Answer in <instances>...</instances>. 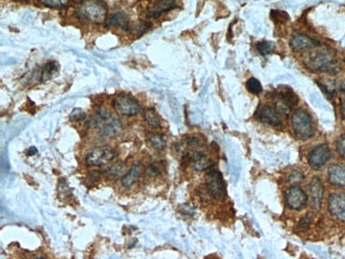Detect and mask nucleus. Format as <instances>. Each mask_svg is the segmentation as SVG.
I'll list each match as a JSON object with an SVG mask.
<instances>
[{
	"label": "nucleus",
	"mask_w": 345,
	"mask_h": 259,
	"mask_svg": "<svg viewBox=\"0 0 345 259\" xmlns=\"http://www.w3.org/2000/svg\"><path fill=\"white\" fill-rule=\"evenodd\" d=\"M305 64L311 70L315 71H336L338 69V62L335 58V52L329 48H315L309 51L305 60Z\"/></svg>",
	"instance_id": "obj_2"
},
{
	"label": "nucleus",
	"mask_w": 345,
	"mask_h": 259,
	"mask_svg": "<svg viewBox=\"0 0 345 259\" xmlns=\"http://www.w3.org/2000/svg\"><path fill=\"white\" fill-rule=\"evenodd\" d=\"M292 127L295 134L301 139H308L313 135L312 119L308 113L302 108L296 109L291 118Z\"/></svg>",
	"instance_id": "obj_6"
},
{
	"label": "nucleus",
	"mask_w": 345,
	"mask_h": 259,
	"mask_svg": "<svg viewBox=\"0 0 345 259\" xmlns=\"http://www.w3.org/2000/svg\"><path fill=\"white\" fill-rule=\"evenodd\" d=\"M36 153H37V149H36L35 147H32V148H30V149L28 150V152H27L28 156H33V155H35Z\"/></svg>",
	"instance_id": "obj_34"
},
{
	"label": "nucleus",
	"mask_w": 345,
	"mask_h": 259,
	"mask_svg": "<svg viewBox=\"0 0 345 259\" xmlns=\"http://www.w3.org/2000/svg\"><path fill=\"white\" fill-rule=\"evenodd\" d=\"M307 194L297 186H293L286 191V203L289 208L299 210L307 203Z\"/></svg>",
	"instance_id": "obj_10"
},
{
	"label": "nucleus",
	"mask_w": 345,
	"mask_h": 259,
	"mask_svg": "<svg viewBox=\"0 0 345 259\" xmlns=\"http://www.w3.org/2000/svg\"><path fill=\"white\" fill-rule=\"evenodd\" d=\"M40 3L52 9H64L69 6V2H65V0H62V2L60 0H56V2L55 0H41Z\"/></svg>",
	"instance_id": "obj_24"
},
{
	"label": "nucleus",
	"mask_w": 345,
	"mask_h": 259,
	"mask_svg": "<svg viewBox=\"0 0 345 259\" xmlns=\"http://www.w3.org/2000/svg\"><path fill=\"white\" fill-rule=\"evenodd\" d=\"M148 141L151 147L155 150H163L166 148V145H167V141L165 137L160 134H152L149 137Z\"/></svg>",
	"instance_id": "obj_22"
},
{
	"label": "nucleus",
	"mask_w": 345,
	"mask_h": 259,
	"mask_svg": "<svg viewBox=\"0 0 345 259\" xmlns=\"http://www.w3.org/2000/svg\"><path fill=\"white\" fill-rule=\"evenodd\" d=\"M256 116L259 120L268 122L273 125H280L281 124V118L279 116V113L276 112L275 108L269 106V105H263L258 108Z\"/></svg>",
	"instance_id": "obj_17"
},
{
	"label": "nucleus",
	"mask_w": 345,
	"mask_h": 259,
	"mask_svg": "<svg viewBox=\"0 0 345 259\" xmlns=\"http://www.w3.org/2000/svg\"><path fill=\"white\" fill-rule=\"evenodd\" d=\"M116 155V151L109 145H98L87 153L85 163L88 167H101L113 161Z\"/></svg>",
	"instance_id": "obj_5"
},
{
	"label": "nucleus",
	"mask_w": 345,
	"mask_h": 259,
	"mask_svg": "<svg viewBox=\"0 0 345 259\" xmlns=\"http://www.w3.org/2000/svg\"><path fill=\"white\" fill-rule=\"evenodd\" d=\"M256 48H257V50L259 51L260 54L266 55V54H269V53H271L273 51L274 45L272 43H270V42L263 41V42H259L256 45Z\"/></svg>",
	"instance_id": "obj_25"
},
{
	"label": "nucleus",
	"mask_w": 345,
	"mask_h": 259,
	"mask_svg": "<svg viewBox=\"0 0 345 259\" xmlns=\"http://www.w3.org/2000/svg\"><path fill=\"white\" fill-rule=\"evenodd\" d=\"M205 184L207 191L210 196L216 200L224 199L226 194L225 184L221 173L218 170L209 171L205 176Z\"/></svg>",
	"instance_id": "obj_7"
},
{
	"label": "nucleus",
	"mask_w": 345,
	"mask_h": 259,
	"mask_svg": "<svg viewBox=\"0 0 345 259\" xmlns=\"http://www.w3.org/2000/svg\"><path fill=\"white\" fill-rule=\"evenodd\" d=\"M108 173L109 174H113V175H121V173L123 172V167L121 165H114L112 167L108 168Z\"/></svg>",
	"instance_id": "obj_32"
},
{
	"label": "nucleus",
	"mask_w": 345,
	"mask_h": 259,
	"mask_svg": "<svg viewBox=\"0 0 345 259\" xmlns=\"http://www.w3.org/2000/svg\"><path fill=\"white\" fill-rule=\"evenodd\" d=\"M150 27H151V24H149L145 21H142L133 27V32H134V33H135V32H137L136 36H140L142 34H144Z\"/></svg>",
	"instance_id": "obj_28"
},
{
	"label": "nucleus",
	"mask_w": 345,
	"mask_h": 259,
	"mask_svg": "<svg viewBox=\"0 0 345 259\" xmlns=\"http://www.w3.org/2000/svg\"><path fill=\"white\" fill-rule=\"evenodd\" d=\"M328 210L339 220H345V193H333L328 198Z\"/></svg>",
	"instance_id": "obj_11"
},
{
	"label": "nucleus",
	"mask_w": 345,
	"mask_h": 259,
	"mask_svg": "<svg viewBox=\"0 0 345 259\" xmlns=\"http://www.w3.org/2000/svg\"><path fill=\"white\" fill-rule=\"evenodd\" d=\"M36 259H44V258H36Z\"/></svg>",
	"instance_id": "obj_35"
},
{
	"label": "nucleus",
	"mask_w": 345,
	"mask_h": 259,
	"mask_svg": "<svg viewBox=\"0 0 345 259\" xmlns=\"http://www.w3.org/2000/svg\"><path fill=\"white\" fill-rule=\"evenodd\" d=\"M89 124L90 127L95 130L102 137L114 138L123 132V126L120 120H118L103 106L97 108L95 114L90 118Z\"/></svg>",
	"instance_id": "obj_1"
},
{
	"label": "nucleus",
	"mask_w": 345,
	"mask_h": 259,
	"mask_svg": "<svg viewBox=\"0 0 345 259\" xmlns=\"http://www.w3.org/2000/svg\"><path fill=\"white\" fill-rule=\"evenodd\" d=\"M180 210L184 215H187V216H193L195 213V208L190 204H184L183 206H181Z\"/></svg>",
	"instance_id": "obj_31"
},
{
	"label": "nucleus",
	"mask_w": 345,
	"mask_h": 259,
	"mask_svg": "<svg viewBox=\"0 0 345 259\" xmlns=\"http://www.w3.org/2000/svg\"><path fill=\"white\" fill-rule=\"evenodd\" d=\"M56 69H57V65H56L55 62L51 61V62H48V63H45L43 66L40 68L39 79L42 81V82L48 81L56 72Z\"/></svg>",
	"instance_id": "obj_20"
},
{
	"label": "nucleus",
	"mask_w": 345,
	"mask_h": 259,
	"mask_svg": "<svg viewBox=\"0 0 345 259\" xmlns=\"http://www.w3.org/2000/svg\"><path fill=\"white\" fill-rule=\"evenodd\" d=\"M290 45L294 51H310L320 44L315 40L310 39L304 34H295L290 42Z\"/></svg>",
	"instance_id": "obj_16"
},
{
	"label": "nucleus",
	"mask_w": 345,
	"mask_h": 259,
	"mask_svg": "<svg viewBox=\"0 0 345 259\" xmlns=\"http://www.w3.org/2000/svg\"><path fill=\"white\" fill-rule=\"evenodd\" d=\"M107 7L102 2H81L80 7L75 11L78 18L90 22L92 24L102 25L107 20Z\"/></svg>",
	"instance_id": "obj_3"
},
{
	"label": "nucleus",
	"mask_w": 345,
	"mask_h": 259,
	"mask_svg": "<svg viewBox=\"0 0 345 259\" xmlns=\"http://www.w3.org/2000/svg\"><path fill=\"white\" fill-rule=\"evenodd\" d=\"M341 115L343 120H345V98L341 102Z\"/></svg>",
	"instance_id": "obj_33"
},
{
	"label": "nucleus",
	"mask_w": 345,
	"mask_h": 259,
	"mask_svg": "<svg viewBox=\"0 0 345 259\" xmlns=\"http://www.w3.org/2000/svg\"><path fill=\"white\" fill-rule=\"evenodd\" d=\"M308 190L310 193V205L315 210H320L322 204V198L324 193V186L319 177H313L308 185Z\"/></svg>",
	"instance_id": "obj_12"
},
{
	"label": "nucleus",
	"mask_w": 345,
	"mask_h": 259,
	"mask_svg": "<svg viewBox=\"0 0 345 259\" xmlns=\"http://www.w3.org/2000/svg\"><path fill=\"white\" fill-rule=\"evenodd\" d=\"M145 120L147 121V123L152 126V127H161V119L158 115V113L154 108H148L146 109L145 114H144Z\"/></svg>",
	"instance_id": "obj_21"
},
{
	"label": "nucleus",
	"mask_w": 345,
	"mask_h": 259,
	"mask_svg": "<svg viewBox=\"0 0 345 259\" xmlns=\"http://www.w3.org/2000/svg\"><path fill=\"white\" fill-rule=\"evenodd\" d=\"M112 106L114 112L121 117H132L137 115L142 109L140 103L128 94H118L113 99Z\"/></svg>",
	"instance_id": "obj_4"
},
{
	"label": "nucleus",
	"mask_w": 345,
	"mask_h": 259,
	"mask_svg": "<svg viewBox=\"0 0 345 259\" xmlns=\"http://www.w3.org/2000/svg\"><path fill=\"white\" fill-rule=\"evenodd\" d=\"M177 8V3L174 0H162V2H152L147 6L146 12L149 17H159L163 13L169 12Z\"/></svg>",
	"instance_id": "obj_14"
},
{
	"label": "nucleus",
	"mask_w": 345,
	"mask_h": 259,
	"mask_svg": "<svg viewBox=\"0 0 345 259\" xmlns=\"http://www.w3.org/2000/svg\"><path fill=\"white\" fill-rule=\"evenodd\" d=\"M328 180L335 186L345 187V166L334 164L329 167Z\"/></svg>",
	"instance_id": "obj_18"
},
{
	"label": "nucleus",
	"mask_w": 345,
	"mask_h": 259,
	"mask_svg": "<svg viewBox=\"0 0 345 259\" xmlns=\"http://www.w3.org/2000/svg\"><path fill=\"white\" fill-rule=\"evenodd\" d=\"M162 168H163V166L160 163H153V164L148 166L145 173H146L147 176L153 177V176H156V175H159L161 173Z\"/></svg>",
	"instance_id": "obj_27"
},
{
	"label": "nucleus",
	"mask_w": 345,
	"mask_h": 259,
	"mask_svg": "<svg viewBox=\"0 0 345 259\" xmlns=\"http://www.w3.org/2000/svg\"><path fill=\"white\" fill-rule=\"evenodd\" d=\"M332 157V151L327 144H320L308 155V164L313 170H321Z\"/></svg>",
	"instance_id": "obj_9"
},
{
	"label": "nucleus",
	"mask_w": 345,
	"mask_h": 259,
	"mask_svg": "<svg viewBox=\"0 0 345 259\" xmlns=\"http://www.w3.org/2000/svg\"><path fill=\"white\" fill-rule=\"evenodd\" d=\"M297 102V98L295 95L290 90H285V91H277L274 95L273 98V103L275 106V109L279 114H284L288 115L290 114V112L292 110V107L294 104Z\"/></svg>",
	"instance_id": "obj_8"
},
{
	"label": "nucleus",
	"mask_w": 345,
	"mask_h": 259,
	"mask_svg": "<svg viewBox=\"0 0 345 259\" xmlns=\"http://www.w3.org/2000/svg\"><path fill=\"white\" fill-rule=\"evenodd\" d=\"M337 151L345 159V133L342 134L337 141Z\"/></svg>",
	"instance_id": "obj_29"
},
{
	"label": "nucleus",
	"mask_w": 345,
	"mask_h": 259,
	"mask_svg": "<svg viewBox=\"0 0 345 259\" xmlns=\"http://www.w3.org/2000/svg\"><path fill=\"white\" fill-rule=\"evenodd\" d=\"M144 172V166L142 164H135L133 165L130 170L125 173L121 179V185L124 188L132 187L140 177V175Z\"/></svg>",
	"instance_id": "obj_19"
},
{
	"label": "nucleus",
	"mask_w": 345,
	"mask_h": 259,
	"mask_svg": "<svg viewBox=\"0 0 345 259\" xmlns=\"http://www.w3.org/2000/svg\"><path fill=\"white\" fill-rule=\"evenodd\" d=\"M86 118L85 115V112L79 107H75L72 109V112L70 113L69 115V119L72 122H80L82 120H84Z\"/></svg>",
	"instance_id": "obj_26"
},
{
	"label": "nucleus",
	"mask_w": 345,
	"mask_h": 259,
	"mask_svg": "<svg viewBox=\"0 0 345 259\" xmlns=\"http://www.w3.org/2000/svg\"><path fill=\"white\" fill-rule=\"evenodd\" d=\"M189 161L191 167L197 171H205L215 164L213 158L203 154L199 150L191 152V154L189 155Z\"/></svg>",
	"instance_id": "obj_15"
},
{
	"label": "nucleus",
	"mask_w": 345,
	"mask_h": 259,
	"mask_svg": "<svg viewBox=\"0 0 345 259\" xmlns=\"http://www.w3.org/2000/svg\"><path fill=\"white\" fill-rule=\"evenodd\" d=\"M304 179V176L301 172H297V171H293L290 175H289V182L290 184L296 185V184H300Z\"/></svg>",
	"instance_id": "obj_30"
},
{
	"label": "nucleus",
	"mask_w": 345,
	"mask_h": 259,
	"mask_svg": "<svg viewBox=\"0 0 345 259\" xmlns=\"http://www.w3.org/2000/svg\"><path fill=\"white\" fill-rule=\"evenodd\" d=\"M130 17L128 13L123 11H116L112 15H109L106 22L105 27L106 28H116L128 31L131 29L130 27Z\"/></svg>",
	"instance_id": "obj_13"
},
{
	"label": "nucleus",
	"mask_w": 345,
	"mask_h": 259,
	"mask_svg": "<svg viewBox=\"0 0 345 259\" xmlns=\"http://www.w3.org/2000/svg\"><path fill=\"white\" fill-rule=\"evenodd\" d=\"M245 86L247 88V90L250 92H252L254 95H258L261 92L262 90V86L260 84L259 81L255 78H251L246 81V83H245Z\"/></svg>",
	"instance_id": "obj_23"
}]
</instances>
